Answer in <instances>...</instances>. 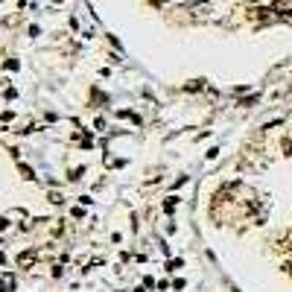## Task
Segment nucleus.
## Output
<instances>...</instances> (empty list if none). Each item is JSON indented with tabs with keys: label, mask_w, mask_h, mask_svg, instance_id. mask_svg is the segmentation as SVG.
<instances>
[{
	"label": "nucleus",
	"mask_w": 292,
	"mask_h": 292,
	"mask_svg": "<svg viewBox=\"0 0 292 292\" xmlns=\"http://www.w3.org/2000/svg\"><path fill=\"white\" fill-rule=\"evenodd\" d=\"M175 205H178V199H167V202H164V210H167V213H172V210H175Z\"/></svg>",
	"instance_id": "obj_3"
},
{
	"label": "nucleus",
	"mask_w": 292,
	"mask_h": 292,
	"mask_svg": "<svg viewBox=\"0 0 292 292\" xmlns=\"http://www.w3.org/2000/svg\"><path fill=\"white\" fill-rule=\"evenodd\" d=\"M9 290H15V278H3L0 281V292H9Z\"/></svg>",
	"instance_id": "obj_2"
},
{
	"label": "nucleus",
	"mask_w": 292,
	"mask_h": 292,
	"mask_svg": "<svg viewBox=\"0 0 292 292\" xmlns=\"http://www.w3.org/2000/svg\"><path fill=\"white\" fill-rule=\"evenodd\" d=\"M50 202H53V205H62L65 199H62V193H50Z\"/></svg>",
	"instance_id": "obj_4"
},
{
	"label": "nucleus",
	"mask_w": 292,
	"mask_h": 292,
	"mask_svg": "<svg viewBox=\"0 0 292 292\" xmlns=\"http://www.w3.org/2000/svg\"><path fill=\"white\" fill-rule=\"evenodd\" d=\"M35 257H38V254H35V249H30V251H24V254L18 257V266H30Z\"/></svg>",
	"instance_id": "obj_1"
},
{
	"label": "nucleus",
	"mask_w": 292,
	"mask_h": 292,
	"mask_svg": "<svg viewBox=\"0 0 292 292\" xmlns=\"http://www.w3.org/2000/svg\"><path fill=\"white\" fill-rule=\"evenodd\" d=\"M152 3H155V6H161V3H164V0H152Z\"/></svg>",
	"instance_id": "obj_6"
},
{
	"label": "nucleus",
	"mask_w": 292,
	"mask_h": 292,
	"mask_svg": "<svg viewBox=\"0 0 292 292\" xmlns=\"http://www.w3.org/2000/svg\"><path fill=\"white\" fill-rule=\"evenodd\" d=\"M21 172H24V178H35L33 169H30V167H24V164H21Z\"/></svg>",
	"instance_id": "obj_5"
}]
</instances>
